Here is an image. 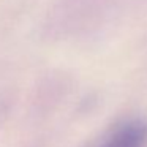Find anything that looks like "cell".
<instances>
[{
  "instance_id": "1",
  "label": "cell",
  "mask_w": 147,
  "mask_h": 147,
  "mask_svg": "<svg viewBox=\"0 0 147 147\" xmlns=\"http://www.w3.org/2000/svg\"><path fill=\"white\" fill-rule=\"evenodd\" d=\"M96 147H147V123L141 119L123 122Z\"/></svg>"
}]
</instances>
